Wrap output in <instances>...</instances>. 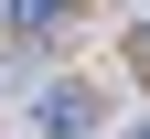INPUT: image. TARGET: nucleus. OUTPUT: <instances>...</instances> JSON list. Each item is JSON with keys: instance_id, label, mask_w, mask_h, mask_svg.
Here are the masks:
<instances>
[{"instance_id": "obj_1", "label": "nucleus", "mask_w": 150, "mask_h": 139, "mask_svg": "<svg viewBox=\"0 0 150 139\" xmlns=\"http://www.w3.org/2000/svg\"><path fill=\"white\" fill-rule=\"evenodd\" d=\"M86 118H97V96H86V86H43V128H54V139H75Z\"/></svg>"}, {"instance_id": "obj_2", "label": "nucleus", "mask_w": 150, "mask_h": 139, "mask_svg": "<svg viewBox=\"0 0 150 139\" xmlns=\"http://www.w3.org/2000/svg\"><path fill=\"white\" fill-rule=\"evenodd\" d=\"M64 11H75V0H11V32H54Z\"/></svg>"}]
</instances>
